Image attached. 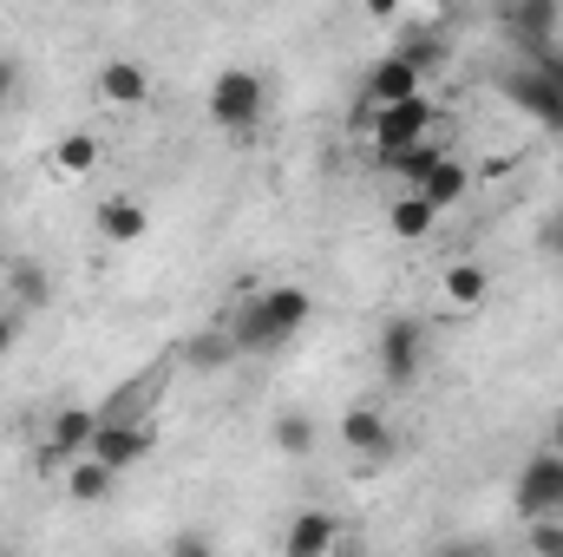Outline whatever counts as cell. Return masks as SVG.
Listing matches in <instances>:
<instances>
[{"instance_id":"2","label":"cell","mask_w":563,"mask_h":557,"mask_svg":"<svg viewBox=\"0 0 563 557\" xmlns=\"http://www.w3.org/2000/svg\"><path fill=\"white\" fill-rule=\"evenodd\" d=\"M203 119L230 139H250L263 119H269V79L256 66H223L203 92Z\"/></svg>"},{"instance_id":"3","label":"cell","mask_w":563,"mask_h":557,"mask_svg":"<svg viewBox=\"0 0 563 557\" xmlns=\"http://www.w3.org/2000/svg\"><path fill=\"white\" fill-rule=\"evenodd\" d=\"M374 361L387 374V387H413L426 374V321L420 315H387L374 335Z\"/></svg>"},{"instance_id":"23","label":"cell","mask_w":563,"mask_h":557,"mask_svg":"<svg viewBox=\"0 0 563 557\" xmlns=\"http://www.w3.org/2000/svg\"><path fill=\"white\" fill-rule=\"evenodd\" d=\"M7 288H13V302H20V315H33V308L53 302V270H46L40 256H20V263L7 270Z\"/></svg>"},{"instance_id":"22","label":"cell","mask_w":563,"mask_h":557,"mask_svg":"<svg viewBox=\"0 0 563 557\" xmlns=\"http://www.w3.org/2000/svg\"><path fill=\"white\" fill-rule=\"evenodd\" d=\"M92 171H99V139H92V132H66V139L53 144V177L86 184Z\"/></svg>"},{"instance_id":"19","label":"cell","mask_w":563,"mask_h":557,"mask_svg":"<svg viewBox=\"0 0 563 557\" xmlns=\"http://www.w3.org/2000/svg\"><path fill=\"white\" fill-rule=\"evenodd\" d=\"M112 485H119V472H112L106 459H92V452L66 459V499H73V505H106Z\"/></svg>"},{"instance_id":"31","label":"cell","mask_w":563,"mask_h":557,"mask_svg":"<svg viewBox=\"0 0 563 557\" xmlns=\"http://www.w3.org/2000/svg\"><path fill=\"white\" fill-rule=\"evenodd\" d=\"M544 446H558V452H563V407L551 414V439H544Z\"/></svg>"},{"instance_id":"17","label":"cell","mask_w":563,"mask_h":557,"mask_svg":"<svg viewBox=\"0 0 563 557\" xmlns=\"http://www.w3.org/2000/svg\"><path fill=\"white\" fill-rule=\"evenodd\" d=\"M413 190H420L426 204H432V210L445 217V210H459V204L472 197V171H465V157H452V151H445V157H439V164L426 171Z\"/></svg>"},{"instance_id":"21","label":"cell","mask_w":563,"mask_h":557,"mask_svg":"<svg viewBox=\"0 0 563 557\" xmlns=\"http://www.w3.org/2000/svg\"><path fill=\"white\" fill-rule=\"evenodd\" d=\"M230 361H243L236 341H230V328H203V335L184 341V368H197V374H223Z\"/></svg>"},{"instance_id":"16","label":"cell","mask_w":563,"mask_h":557,"mask_svg":"<svg viewBox=\"0 0 563 557\" xmlns=\"http://www.w3.org/2000/svg\"><path fill=\"white\" fill-rule=\"evenodd\" d=\"M432 230H439V210L426 204V197L413 190V184L387 197V237H394V243H426Z\"/></svg>"},{"instance_id":"25","label":"cell","mask_w":563,"mask_h":557,"mask_svg":"<svg viewBox=\"0 0 563 557\" xmlns=\"http://www.w3.org/2000/svg\"><path fill=\"white\" fill-rule=\"evenodd\" d=\"M525 545L544 557H563V512H544V518H525Z\"/></svg>"},{"instance_id":"12","label":"cell","mask_w":563,"mask_h":557,"mask_svg":"<svg viewBox=\"0 0 563 557\" xmlns=\"http://www.w3.org/2000/svg\"><path fill=\"white\" fill-rule=\"evenodd\" d=\"M92 230H99V243H112V250H132V243H144L151 237V210H144L139 197H106L99 210H92Z\"/></svg>"},{"instance_id":"30","label":"cell","mask_w":563,"mask_h":557,"mask_svg":"<svg viewBox=\"0 0 563 557\" xmlns=\"http://www.w3.org/2000/svg\"><path fill=\"white\" fill-rule=\"evenodd\" d=\"M361 7H367V20H394V13H400L407 0H361Z\"/></svg>"},{"instance_id":"5","label":"cell","mask_w":563,"mask_h":557,"mask_svg":"<svg viewBox=\"0 0 563 557\" xmlns=\"http://www.w3.org/2000/svg\"><path fill=\"white\" fill-rule=\"evenodd\" d=\"M361 125L374 132V157H387V151H400V144L426 139L432 125H439V106L413 92V99H394V106H374V112H361Z\"/></svg>"},{"instance_id":"18","label":"cell","mask_w":563,"mask_h":557,"mask_svg":"<svg viewBox=\"0 0 563 557\" xmlns=\"http://www.w3.org/2000/svg\"><path fill=\"white\" fill-rule=\"evenodd\" d=\"M445 151H452V144H445V119H439L426 139L400 144V151H387V157H380V171H394L400 184H420V177L432 171V164H439V157H445Z\"/></svg>"},{"instance_id":"1","label":"cell","mask_w":563,"mask_h":557,"mask_svg":"<svg viewBox=\"0 0 563 557\" xmlns=\"http://www.w3.org/2000/svg\"><path fill=\"white\" fill-rule=\"evenodd\" d=\"M314 321V295L301 282H269V288H250L236 308H230V341L243 361H269L282 348H295V335Z\"/></svg>"},{"instance_id":"4","label":"cell","mask_w":563,"mask_h":557,"mask_svg":"<svg viewBox=\"0 0 563 557\" xmlns=\"http://www.w3.org/2000/svg\"><path fill=\"white\" fill-rule=\"evenodd\" d=\"M511 512L518 518H544V512H563V452L558 446H538L518 479H511Z\"/></svg>"},{"instance_id":"26","label":"cell","mask_w":563,"mask_h":557,"mask_svg":"<svg viewBox=\"0 0 563 557\" xmlns=\"http://www.w3.org/2000/svg\"><path fill=\"white\" fill-rule=\"evenodd\" d=\"M139 394H144V387H119V394H112V401L99 407V419H139V414H144Z\"/></svg>"},{"instance_id":"24","label":"cell","mask_w":563,"mask_h":557,"mask_svg":"<svg viewBox=\"0 0 563 557\" xmlns=\"http://www.w3.org/2000/svg\"><path fill=\"white\" fill-rule=\"evenodd\" d=\"M400 53H407V59L420 66L426 79H432V73L445 66V53H452V46H445V33H439V26H407V40H400Z\"/></svg>"},{"instance_id":"29","label":"cell","mask_w":563,"mask_h":557,"mask_svg":"<svg viewBox=\"0 0 563 557\" xmlns=\"http://www.w3.org/2000/svg\"><path fill=\"white\" fill-rule=\"evenodd\" d=\"M20 321H26V315H0V361L20 348Z\"/></svg>"},{"instance_id":"9","label":"cell","mask_w":563,"mask_h":557,"mask_svg":"<svg viewBox=\"0 0 563 557\" xmlns=\"http://www.w3.org/2000/svg\"><path fill=\"white\" fill-rule=\"evenodd\" d=\"M92 99L106 112H144L151 106V73H144L139 59H106L92 73Z\"/></svg>"},{"instance_id":"13","label":"cell","mask_w":563,"mask_h":557,"mask_svg":"<svg viewBox=\"0 0 563 557\" xmlns=\"http://www.w3.org/2000/svg\"><path fill=\"white\" fill-rule=\"evenodd\" d=\"M341 538H347L341 518H334L328 505H308V512H295V525L282 532V557H328Z\"/></svg>"},{"instance_id":"10","label":"cell","mask_w":563,"mask_h":557,"mask_svg":"<svg viewBox=\"0 0 563 557\" xmlns=\"http://www.w3.org/2000/svg\"><path fill=\"white\" fill-rule=\"evenodd\" d=\"M413 92H426V73L394 46L387 59H374L367 66V86H361V112H374V106H394V99H413Z\"/></svg>"},{"instance_id":"6","label":"cell","mask_w":563,"mask_h":557,"mask_svg":"<svg viewBox=\"0 0 563 557\" xmlns=\"http://www.w3.org/2000/svg\"><path fill=\"white\" fill-rule=\"evenodd\" d=\"M92 459H106L112 472H132V466H144L151 452H157V426L151 419H99V433H92V446H86Z\"/></svg>"},{"instance_id":"8","label":"cell","mask_w":563,"mask_h":557,"mask_svg":"<svg viewBox=\"0 0 563 557\" xmlns=\"http://www.w3.org/2000/svg\"><path fill=\"white\" fill-rule=\"evenodd\" d=\"M498 20H505V33L525 46V53H551V40H558V26H563V0H505L498 7Z\"/></svg>"},{"instance_id":"20","label":"cell","mask_w":563,"mask_h":557,"mask_svg":"<svg viewBox=\"0 0 563 557\" xmlns=\"http://www.w3.org/2000/svg\"><path fill=\"white\" fill-rule=\"evenodd\" d=\"M269 446H276L282 459H314V446H321V426L301 414V407H288V414H276V426H269Z\"/></svg>"},{"instance_id":"27","label":"cell","mask_w":563,"mask_h":557,"mask_svg":"<svg viewBox=\"0 0 563 557\" xmlns=\"http://www.w3.org/2000/svg\"><path fill=\"white\" fill-rule=\"evenodd\" d=\"M538 250H544V256H558V263H563V204L551 210V217H544V223H538Z\"/></svg>"},{"instance_id":"11","label":"cell","mask_w":563,"mask_h":557,"mask_svg":"<svg viewBox=\"0 0 563 557\" xmlns=\"http://www.w3.org/2000/svg\"><path fill=\"white\" fill-rule=\"evenodd\" d=\"M92 433H99V407H59L53 426H46V439H40V466L79 459V452L92 446Z\"/></svg>"},{"instance_id":"14","label":"cell","mask_w":563,"mask_h":557,"mask_svg":"<svg viewBox=\"0 0 563 557\" xmlns=\"http://www.w3.org/2000/svg\"><path fill=\"white\" fill-rule=\"evenodd\" d=\"M341 446L361 452V459H387V452H394V426H387V414H380L374 401H361V407L341 414Z\"/></svg>"},{"instance_id":"15","label":"cell","mask_w":563,"mask_h":557,"mask_svg":"<svg viewBox=\"0 0 563 557\" xmlns=\"http://www.w3.org/2000/svg\"><path fill=\"white\" fill-rule=\"evenodd\" d=\"M439 295H445V308L472 315V308H485V302H492V270H485V263H472V256H459V263H445V270H439Z\"/></svg>"},{"instance_id":"28","label":"cell","mask_w":563,"mask_h":557,"mask_svg":"<svg viewBox=\"0 0 563 557\" xmlns=\"http://www.w3.org/2000/svg\"><path fill=\"white\" fill-rule=\"evenodd\" d=\"M13 99H20V59H7V53H0V119L13 112Z\"/></svg>"},{"instance_id":"7","label":"cell","mask_w":563,"mask_h":557,"mask_svg":"<svg viewBox=\"0 0 563 557\" xmlns=\"http://www.w3.org/2000/svg\"><path fill=\"white\" fill-rule=\"evenodd\" d=\"M505 99H511L525 119H538L544 132H563V79L544 59H538L531 73H511V79H505Z\"/></svg>"}]
</instances>
